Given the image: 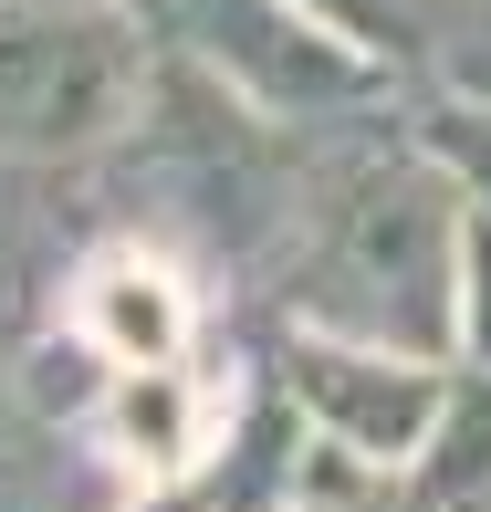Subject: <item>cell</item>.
Returning <instances> with one entry per match:
<instances>
[{
  "instance_id": "6da1fadb",
  "label": "cell",
  "mask_w": 491,
  "mask_h": 512,
  "mask_svg": "<svg viewBox=\"0 0 491 512\" xmlns=\"http://www.w3.org/2000/svg\"><path fill=\"white\" fill-rule=\"evenodd\" d=\"M460 241H471V209L439 178V157L408 136V105L377 126L303 136L293 220H283L251 324H303V335H335V345L450 366Z\"/></svg>"
},
{
  "instance_id": "7a4b0ae2",
  "label": "cell",
  "mask_w": 491,
  "mask_h": 512,
  "mask_svg": "<svg viewBox=\"0 0 491 512\" xmlns=\"http://www.w3.org/2000/svg\"><path fill=\"white\" fill-rule=\"evenodd\" d=\"M157 53L136 0H21L0 11V178L84 189L136 147L157 105Z\"/></svg>"
},
{
  "instance_id": "3957f363",
  "label": "cell",
  "mask_w": 491,
  "mask_h": 512,
  "mask_svg": "<svg viewBox=\"0 0 491 512\" xmlns=\"http://www.w3.org/2000/svg\"><path fill=\"white\" fill-rule=\"evenodd\" d=\"M136 11L168 63H189L199 84H220L230 105H251L283 136H335V126L397 115V84L345 32H324L303 0H136Z\"/></svg>"
},
{
  "instance_id": "277c9868",
  "label": "cell",
  "mask_w": 491,
  "mask_h": 512,
  "mask_svg": "<svg viewBox=\"0 0 491 512\" xmlns=\"http://www.w3.org/2000/svg\"><path fill=\"white\" fill-rule=\"evenodd\" d=\"M251 356H262V377L303 408L314 450L356 460V471H377V481L418 471V450H429V429H439V398H450V366L335 345V335H303V324H251Z\"/></svg>"
},
{
  "instance_id": "5b68a950",
  "label": "cell",
  "mask_w": 491,
  "mask_h": 512,
  "mask_svg": "<svg viewBox=\"0 0 491 512\" xmlns=\"http://www.w3.org/2000/svg\"><path fill=\"white\" fill-rule=\"evenodd\" d=\"M397 84V105L491 115V0H303Z\"/></svg>"
},
{
  "instance_id": "8992f818",
  "label": "cell",
  "mask_w": 491,
  "mask_h": 512,
  "mask_svg": "<svg viewBox=\"0 0 491 512\" xmlns=\"http://www.w3.org/2000/svg\"><path fill=\"white\" fill-rule=\"evenodd\" d=\"M136 481L115 471L95 429H53V418H11L0 429V512H126Z\"/></svg>"
},
{
  "instance_id": "52a82bcc",
  "label": "cell",
  "mask_w": 491,
  "mask_h": 512,
  "mask_svg": "<svg viewBox=\"0 0 491 512\" xmlns=\"http://www.w3.org/2000/svg\"><path fill=\"white\" fill-rule=\"evenodd\" d=\"M397 492H408V512H491V377L450 366L439 429H429V450H418V471Z\"/></svg>"
},
{
  "instance_id": "ba28073f",
  "label": "cell",
  "mask_w": 491,
  "mask_h": 512,
  "mask_svg": "<svg viewBox=\"0 0 491 512\" xmlns=\"http://www.w3.org/2000/svg\"><path fill=\"white\" fill-rule=\"evenodd\" d=\"M408 136L439 157V178L460 189V209L491 230V115H429V105H408Z\"/></svg>"
},
{
  "instance_id": "9c48e42d",
  "label": "cell",
  "mask_w": 491,
  "mask_h": 512,
  "mask_svg": "<svg viewBox=\"0 0 491 512\" xmlns=\"http://www.w3.org/2000/svg\"><path fill=\"white\" fill-rule=\"evenodd\" d=\"M450 366H471V377H491V230L471 220V241H460V345Z\"/></svg>"
},
{
  "instance_id": "30bf717a",
  "label": "cell",
  "mask_w": 491,
  "mask_h": 512,
  "mask_svg": "<svg viewBox=\"0 0 491 512\" xmlns=\"http://www.w3.org/2000/svg\"><path fill=\"white\" fill-rule=\"evenodd\" d=\"M293 512H408V492H397V481H377V471H356V460H335V450H324V460H314V492H303Z\"/></svg>"
},
{
  "instance_id": "8fae6325",
  "label": "cell",
  "mask_w": 491,
  "mask_h": 512,
  "mask_svg": "<svg viewBox=\"0 0 491 512\" xmlns=\"http://www.w3.org/2000/svg\"><path fill=\"white\" fill-rule=\"evenodd\" d=\"M126 512H209V502H199V481H147Z\"/></svg>"
},
{
  "instance_id": "7c38bea8",
  "label": "cell",
  "mask_w": 491,
  "mask_h": 512,
  "mask_svg": "<svg viewBox=\"0 0 491 512\" xmlns=\"http://www.w3.org/2000/svg\"><path fill=\"white\" fill-rule=\"evenodd\" d=\"M0 11H21V0H0Z\"/></svg>"
}]
</instances>
